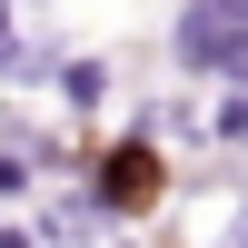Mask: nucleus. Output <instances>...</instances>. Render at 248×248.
<instances>
[{"instance_id":"nucleus-1","label":"nucleus","mask_w":248,"mask_h":248,"mask_svg":"<svg viewBox=\"0 0 248 248\" xmlns=\"http://www.w3.org/2000/svg\"><path fill=\"white\" fill-rule=\"evenodd\" d=\"M179 50L209 60V70H248V0H199L189 30H179Z\"/></svg>"},{"instance_id":"nucleus-2","label":"nucleus","mask_w":248,"mask_h":248,"mask_svg":"<svg viewBox=\"0 0 248 248\" xmlns=\"http://www.w3.org/2000/svg\"><path fill=\"white\" fill-rule=\"evenodd\" d=\"M99 189H109V199H119V209H139V199H149V189H159V179H149V159H139V149H129V159H109V169H99Z\"/></svg>"},{"instance_id":"nucleus-3","label":"nucleus","mask_w":248,"mask_h":248,"mask_svg":"<svg viewBox=\"0 0 248 248\" xmlns=\"http://www.w3.org/2000/svg\"><path fill=\"white\" fill-rule=\"evenodd\" d=\"M30 60V40H20V0H0V70H20Z\"/></svg>"},{"instance_id":"nucleus-4","label":"nucleus","mask_w":248,"mask_h":248,"mask_svg":"<svg viewBox=\"0 0 248 248\" xmlns=\"http://www.w3.org/2000/svg\"><path fill=\"white\" fill-rule=\"evenodd\" d=\"M229 248H248V229H238V238H229Z\"/></svg>"}]
</instances>
